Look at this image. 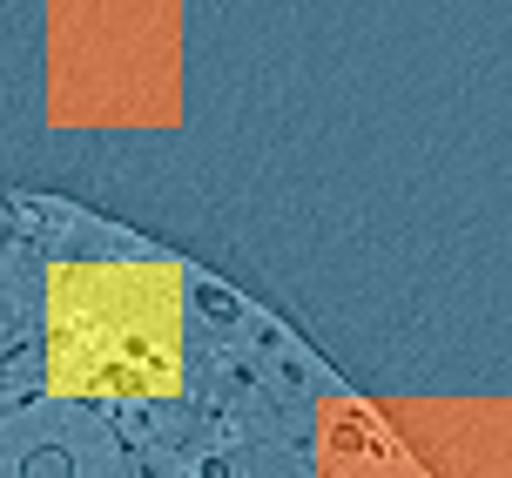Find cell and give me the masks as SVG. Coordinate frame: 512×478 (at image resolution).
<instances>
[{
  "mask_svg": "<svg viewBox=\"0 0 512 478\" xmlns=\"http://www.w3.org/2000/svg\"><path fill=\"white\" fill-rule=\"evenodd\" d=\"M182 283L176 270L75 263L54 270L48 371L75 398H155L182 378Z\"/></svg>",
  "mask_w": 512,
  "mask_h": 478,
  "instance_id": "obj_1",
  "label": "cell"
}]
</instances>
